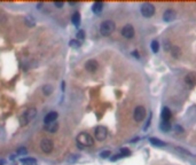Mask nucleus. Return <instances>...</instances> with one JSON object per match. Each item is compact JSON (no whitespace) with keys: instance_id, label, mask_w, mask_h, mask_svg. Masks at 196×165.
<instances>
[{"instance_id":"14","label":"nucleus","mask_w":196,"mask_h":165,"mask_svg":"<svg viewBox=\"0 0 196 165\" xmlns=\"http://www.w3.org/2000/svg\"><path fill=\"white\" fill-rule=\"evenodd\" d=\"M102 9H103V2L98 1V2H94V4H93V7H92L93 13H95V14H100V13L102 11Z\"/></svg>"},{"instance_id":"30","label":"nucleus","mask_w":196,"mask_h":165,"mask_svg":"<svg viewBox=\"0 0 196 165\" xmlns=\"http://www.w3.org/2000/svg\"><path fill=\"white\" fill-rule=\"evenodd\" d=\"M176 131H179V132H182V128H181V126H178V125H177V126H176Z\"/></svg>"},{"instance_id":"16","label":"nucleus","mask_w":196,"mask_h":165,"mask_svg":"<svg viewBox=\"0 0 196 165\" xmlns=\"http://www.w3.org/2000/svg\"><path fill=\"white\" fill-rule=\"evenodd\" d=\"M71 22H72V24H74L75 26H79V24H80V14L78 13V11H76L75 14L72 15Z\"/></svg>"},{"instance_id":"11","label":"nucleus","mask_w":196,"mask_h":165,"mask_svg":"<svg viewBox=\"0 0 196 165\" xmlns=\"http://www.w3.org/2000/svg\"><path fill=\"white\" fill-rule=\"evenodd\" d=\"M98 67H99V64L95 60H88L86 62V64H85L86 70L87 71H90V72H94L95 70L98 69Z\"/></svg>"},{"instance_id":"31","label":"nucleus","mask_w":196,"mask_h":165,"mask_svg":"<svg viewBox=\"0 0 196 165\" xmlns=\"http://www.w3.org/2000/svg\"><path fill=\"white\" fill-rule=\"evenodd\" d=\"M5 163H6L5 159H0V165H5Z\"/></svg>"},{"instance_id":"1","label":"nucleus","mask_w":196,"mask_h":165,"mask_svg":"<svg viewBox=\"0 0 196 165\" xmlns=\"http://www.w3.org/2000/svg\"><path fill=\"white\" fill-rule=\"evenodd\" d=\"M77 142H78V145L80 146V148H83V147H90L94 145V139H93L88 133H86V132H82V133L78 134V136H77Z\"/></svg>"},{"instance_id":"24","label":"nucleus","mask_w":196,"mask_h":165,"mask_svg":"<svg viewBox=\"0 0 196 165\" xmlns=\"http://www.w3.org/2000/svg\"><path fill=\"white\" fill-rule=\"evenodd\" d=\"M69 45L74 47V48H78V47H80V41H78L77 39H72V40H70Z\"/></svg>"},{"instance_id":"15","label":"nucleus","mask_w":196,"mask_h":165,"mask_svg":"<svg viewBox=\"0 0 196 165\" xmlns=\"http://www.w3.org/2000/svg\"><path fill=\"white\" fill-rule=\"evenodd\" d=\"M171 116H172V114H171V111H170V109L169 108H163L162 119L164 120V122H169V119L171 118Z\"/></svg>"},{"instance_id":"21","label":"nucleus","mask_w":196,"mask_h":165,"mask_svg":"<svg viewBox=\"0 0 196 165\" xmlns=\"http://www.w3.org/2000/svg\"><path fill=\"white\" fill-rule=\"evenodd\" d=\"M25 23H27L28 26H30V28H32V26L36 25V21H34V19L32 17V16H27L25 17Z\"/></svg>"},{"instance_id":"4","label":"nucleus","mask_w":196,"mask_h":165,"mask_svg":"<svg viewBox=\"0 0 196 165\" xmlns=\"http://www.w3.org/2000/svg\"><path fill=\"white\" fill-rule=\"evenodd\" d=\"M141 14H142L145 17H150L155 14V6L153 4H149V2H146L141 6Z\"/></svg>"},{"instance_id":"9","label":"nucleus","mask_w":196,"mask_h":165,"mask_svg":"<svg viewBox=\"0 0 196 165\" xmlns=\"http://www.w3.org/2000/svg\"><path fill=\"white\" fill-rule=\"evenodd\" d=\"M176 17H177V11L173 9H167L163 14V19L165 22H172L173 20H176Z\"/></svg>"},{"instance_id":"2","label":"nucleus","mask_w":196,"mask_h":165,"mask_svg":"<svg viewBox=\"0 0 196 165\" xmlns=\"http://www.w3.org/2000/svg\"><path fill=\"white\" fill-rule=\"evenodd\" d=\"M115 23L113 21H105V22L101 23V25H100V32H101L102 36H110V34L113 33L114 31H115Z\"/></svg>"},{"instance_id":"26","label":"nucleus","mask_w":196,"mask_h":165,"mask_svg":"<svg viewBox=\"0 0 196 165\" xmlns=\"http://www.w3.org/2000/svg\"><path fill=\"white\" fill-rule=\"evenodd\" d=\"M17 155H27L28 154V150L25 147H20L19 149H17Z\"/></svg>"},{"instance_id":"19","label":"nucleus","mask_w":196,"mask_h":165,"mask_svg":"<svg viewBox=\"0 0 196 165\" xmlns=\"http://www.w3.org/2000/svg\"><path fill=\"white\" fill-rule=\"evenodd\" d=\"M21 163H23V164L25 165H36L37 164V161L34 159V158H22L21 159Z\"/></svg>"},{"instance_id":"3","label":"nucleus","mask_w":196,"mask_h":165,"mask_svg":"<svg viewBox=\"0 0 196 165\" xmlns=\"http://www.w3.org/2000/svg\"><path fill=\"white\" fill-rule=\"evenodd\" d=\"M36 115H37V109H34V108L28 109L27 111L23 114V116L21 117V124H22V125H25V124L30 123L31 120L36 117Z\"/></svg>"},{"instance_id":"5","label":"nucleus","mask_w":196,"mask_h":165,"mask_svg":"<svg viewBox=\"0 0 196 165\" xmlns=\"http://www.w3.org/2000/svg\"><path fill=\"white\" fill-rule=\"evenodd\" d=\"M94 135H95V139L96 140H99V141H103V140L107 138V135H108V130H107L105 126H98V127L95 128Z\"/></svg>"},{"instance_id":"27","label":"nucleus","mask_w":196,"mask_h":165,"mask_svg":"<svg viewBox=\"0 0 196 165\" xmlns=\"http://www.w3.org/2000/svg\"><path fill=\"white\" fill-rule=\"evenodd\" d=\"M121 155L123 156V157H127V156L131 155V151H130L127 148H123V149L121 150Z\"/></svg>"},{"instance_id":"18","label":"nucleus","mask_w":196,"mask_h":165,"mask_svg":"<svg viewBox=\"0 0 196 165\" xmlns=\"http://www.w3.org/2000/svg\"><path fill=\"white\" fill-rule=\"evenodd\" d=\"M159 127H161V130H162L163 132H169L170 130H171V124H170L169 122H164V120H163L162 123L159 124Z\"/></svg>"},{"instance_id":"17","label":"nucleus","mask_w":196,"mask_h":165,"mask_svg":"<svg viewBox=\"0 0 196 165\" xmlns=\"http://www.w3.org/2000/svg\"><path fill=\"white\" fill-rule=\"evenodd\" d=\"M149 141H150L151 145H154V146H158V147H163V146H165L166 143L164 142V141H162V140H158V139H156V138H150L149 139Z\"/></svg>"},{"instance_id":"22","label":"nucleus","mask_w":196,"mask_h":165,"mask_svg":"<svg viewBox=\"0 0 196 165\" xmlns=\"http://www.w3.org/2000/svg\"><path fill=\"white\" fill-rule=\"evenodd\" d=\"M42 92H44L45 95H49V94L53 92V87L47 84V85H45V86L42 87Z\"/></svg>"},{"instance_id":"6","label":"nucleus","mask_w":196,"mask_h":165,"mask_svg":"<svg viewBox=\"0 0 196 165\" xmlns=\"http://www.w3.org/2000/svg\"><path fill=\"white\" fill-rule=\"evenodd\" d=\"M145 116H146V109H145V107H142V105L136 107V110H134V114H133L134 120L136 122H141V120H143Z\"/></svg>"},{"instance_id":"25","label":"nucleus","mask_w":196,"mask_h":165,"mask_svg":"<svg viewBox=\"0 0 196 165\" xmlns=\"http://www.w3.org/2000/svg\"><path fill=\"white\" fill-rule=\"evenodd\" d=\"M84 39H85V32H84V30H79L77 32V40L80 41Z\"/></svg>"},{"instance_id":"28","label":"nucleus","mask_w":196,"mask_h":165,"mask_svg":"<svg viewBox=\"0 0 196 165\" xmlns=\"http://www.w3.org/2000/svg\"><path fill=\"white\" fill-rule=\"evenodd\" d=\"M111 155V153H110L109 150H105V151H102L101 154H100V156H101L102 158H108Z\"/></svg>"},{"instance_id":"7","label":"nucleus","mask_w":196,"mask_h":165,"mask_svg":"<svg viewBox=\"0 0 196 165\" xmlns=\"http://www.w3.org/2000/svg\"><path fill=\"white\" fill-rule=\"evenodd\" d=\"M53 142L49 139H42L40 141V149L46 153V154H49L52 150H53Z\"/></svg>"},{"instance_id":"32","label":"nucleus","mask_w":196,"mask_h":165,"mask_svg":"<svg viewBox=\"0 0 196 165\" xmlns=\"http://www.w3.org/2000/svg\"><path fill=\"white\" fill-rule=\"evenodd\" d=\"M133 55H134L136 57H139V55H138V53L136 52H133Z\"/></svg>"},{"instance_id":"29","label":"nucleus","mask_w":196,"mask_h":165,"mask_svg":"<svg viewBox=\"0 0 196 165\" xmlns=\"http://www.w3.org/2000/svg\"><path fill=\"white\" fill-rule=\"evenodd\" d=\"M54 5H55V6H56L57 8H61V7H63V2H54Z\"/></svg>"},{"instance_id":"20","label":"nucleus","mask_w":196,"mask_h":165,"mask_svg":"<svg viewBox=\"0 0 196 165\" xmlns=\"http://www.w3.org/2000/svg\"><path fill=\"white\" fill-rule=\"evenodd\" d=\"M171 53H172V55H173L174 57H179L181 55V51L178 46H173V47H171Z\"/></svg>"},{"instance_id":"13","label":"nucleus","mask_w":196,"mask_h":165,"mask_svg":"<svg viewBox=\"0 0 196 165\" xmlns=\"http://www.w3.org/2000/svg\"><path fill=\"white\" fill-rule=\"evenodd\" d=\"M185 82L187 85H189L190 87H193L194 85L196 84V77L194 74H189V75L186 76V78H185Z\"/></svg>"},{"instance_id":"8","label":"nucleus","mask_w":196,"mask_h":165,"mask_svg":"<svg viewBox=\"0 0 196 165\" xmlns=\"http://www.w3.org/2000/svg\"><path fill=\"white\" fill-rule=\"evenodd\" d=\"M122 34L124 36L125 38H127V39H131V38L134 37V28L132 25H125L123 29H122Z\"/></svg>"},{"instance_id":"12","label":"nucleus","mask_w":196,"mask_h":165,"mask_svg":"<svg viewBox=\"0 0 196 165\" xmlns=\"http://www.w3.org/2000/svg\"><path fill=\"white\" fill-rule=\"evenodd\" d=\"M47 132L49 133H55L57 131V128H59V124L56 122H54V123H51V124H46L45 127H44Z\"/></svg>"},{"instance_id":"23","label":"nucleus","mask_w":196,"mask_h":165,"mask_svg":"<svg viewBox=\"0 0 196 165\" xmlns=\"http://www.w3.org/2000/svg\"><path fill=\"white\" fill-rule=\"evenodd\" d=\"M151 49H153V52L154 53H157L159 49V44L157 40H153L151 41Z\"/></svg>"},{"instance_id":"10","label":"nucleus","mask_w":196,"mask_h":165,"mask_svg":"<svg viewBox=\"0 0 196 165\" xmlns=\"http://www.w3.org/2000/svg\"><path fill=\"white\" fill-rule=\"evenodd\" d=\"M57 113L56 111H51V113H48L47 115L45 116V118H44V124H51V123H54V122H56L57 119Z\"/></svg>"}]
</instances>
